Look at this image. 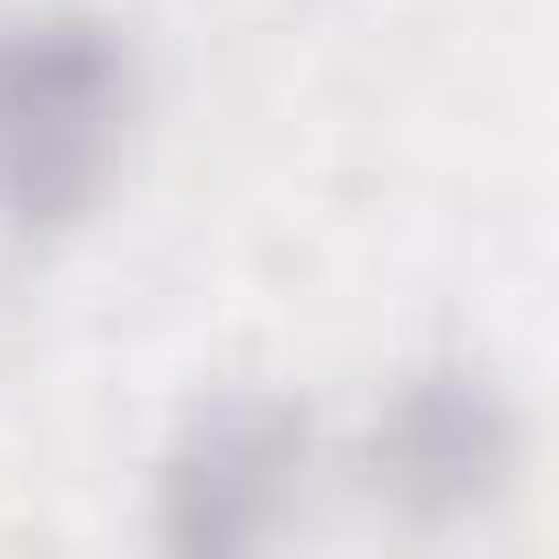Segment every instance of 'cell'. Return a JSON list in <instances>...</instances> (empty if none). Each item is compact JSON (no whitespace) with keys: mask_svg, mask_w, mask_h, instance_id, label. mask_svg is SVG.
<instances>
[{"mask_svg":"<svg viewBox=\"0 0 559 559\" xmlns=\"http://www.w3.org/2000/svg\"><path fill=\"white\" fill-rule=\"evenodd\" d=\"M143 110V56L110 12H12L0 23V230L56 241L121 176Z\"/></svg>","mask_w":559,"mask_h":559,"instance_id":"6da1fadb","label":"cell"},{"mask_svg":"<svg viewBox=\"0 0 559 559\" xmlns=\"http://www.w3.org/2000/svg\"><path fill=\"white\" fill-rule=\"evenodd\" d=\"M362 493L395 515V526H472L515 493L526 472V406L493 362L472 352H428L406 362L373 417H362V450H352Z\"/></svg>","mask_w":559,"mask_h":559,"instance_id":"7a4b0ae2","label":"cell"},{"mask_svg":"<svg viewBox=\"0 0 559 559\" xmlns=\"http://www.w3.org/2000/svg\"><path fill=\"white\" fill-rule=\"evenodd\" d=\"M308 472H319V428L297 395H274V384L198 395L176 417V439L154 450V548L165 559H252L297 526Z\"/></svg>","mask_w":559,"mask_h":559,"instance_id":"3957f363","label":"cell"}]
</instances>
